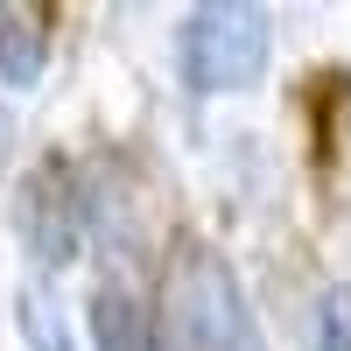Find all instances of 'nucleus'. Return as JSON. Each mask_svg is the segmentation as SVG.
Wrapping results in <instances>:
<instances>
[{
    "instance_id": "1",
    "label": "nucleus",
    "mask_w": 351,
    "mask_h": 351,
    "mask_svg": "<svg viewBox=\"0 0 351 351\" xmlns=\"http://www.w3.org/2000/svg\"><path fill=\"white\" fill-rule=\"evenodd\" d=\"M162 330L176 351H267L232 260L211 246H183L162 267Z\"/></svg>"
},
{
    "instance_id": "2",
    "label": "nucleus",
    "mask_w": 351,
    "mask_h": 351,
    "mask_svg": "<svg viewBox=\"0 0 351 351\" xmlns=\"http://www.w3.org/2000/svg\"><path fill=\"white\" fill-rule=\"evenodd\" d=\"M274 56V21L267 8H246V0H211L183 21V77L190 92H246V84L267 77Z\"/></svg>"
},
{
    "instance_id": "3",
    "label": "nucleus",
    "mask_w": 351,
    "mask_h": 351,
    "mask_svg": "<svg viewBox=\"0 0 351 351\" xmlns=\"http://www.w3.org/2000/svg\"><path fill=\"white\" fill-rule=\"evenodd\" d=\"M21 239L36 246V260L49 267H71L77 260V239H84V197L71 190V169L49 162L21 183Z\"/></svg>"
},
{
    "instance_id": "4",
    "label": "nucleus",
    "mask_w": 351,
    "mask_h": 351,
    "mask_svg": "<svg viewBox=\"0 0 351 351\" xmlns=\"http://www.w3.org/2000/svg\"><path fill=\"white\" fill-rule=\"evenodd\" d=\"M84 324H92L99 351H155V316L127 281H99L92 302H84Z\"/></svg>"
},
{
    "instance_id": "5",
    "label": "nucleus",
    "mask_w": 351,
    "mask_h": 351,
    "mask_svg": "<svg viewBox=\"0 0 351 351\" xmlns=\"http://www.w3.org/2000/svg\"><path fill=\"white\" fill-rule=\"evenodd\" d=\"M43 64H49V36H43V21L21 14V8H0V84L28 92V84H43Z\"/></svg>"
},
{
    "instance_id": "6",
    "label": "nucleus",
    "mask_w": 351,
    "mask_h": 351,
    "mask_svg": "<svg viewBox=\"0 0 351 351\" xmlns=\"http://www.w3.org/2000/svg\"><path fill=\"white\" fill-rule=\"evenodd\" d=\"M21 337H28V351H71V337H64V316H56V302H49V295H36V288L21 295Z\"/></svg>"
},
{
    "instance_id": "7",
    "label": "nucleus",
    "mask_w": 351,
    "mask_h": 351,
    "mask_svg": "<svg viewBox=\"0 0 351 351\" xmlns=\"http://www.w3.org/2000/svg\"><path fill=\"white\" fill-rule=\"evenodd\" d=\"M309 344H316V351H351V330H344V281L324 288V302H316V324H309Z\"/></svg>"
}]
</instances>
